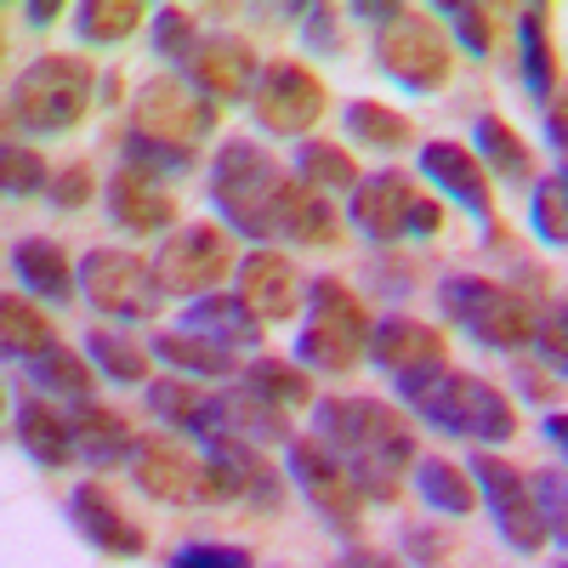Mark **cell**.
Listing matches in <instances>:
<instances>
[{"label":"cell","mask_w":568,"mask_h":568,"mask_svg":"<svg viewBox=\"0 0 568 568\" xmlns=\"http://www.w3.org/2000/svg\"><path fill=\"white\" fill-rule=\"evenodd\" d=\"M0 187H7L12 200H29V194H40V187H52V171H45V154L12 136L7 149H0Z\"/></svg>","instance_id":"cell-43"},{"label":"cell","mask_w":568,"mask_h":568,"mask_svg":"<svg viewBox=\"0 0 568 568\" xmlns=\"http://www.w3.org/2000/svg\"><path fill=\"white\" fill-rule=\"evenodd\" d=\"M546 142L562 154V171H568V85H562L557 98L546 103Z\"/></svg>","instance_id":"cell-52"},{"label":"cell","mask_w":568,"mask_h":568,"mask_svg":"<svg viewBox=\"0 0 568 568\" xmlns=\"http://www.w3.org/2000/svg\"><path fill=\"white\" fill-rule=\"evenodd\" d=\"M29 382L74 404V398H98V382H103V375H98V364H91L85 353H74V347L63 342V347H52L45 358L29 364Z\"/></svg>","instance_id":"cell-39"},{"label":"cell","mask_w":568,"mask_h":568,"mask_svg":"<svg viewBox=\"0 0 568 568\" xmlns=\"http://www.w3.org/2000/svg\"><path fill=\"white\" fill-rule=\"evenodd\" d=\"M211 433H227V438H245V444L267 449V444H291L296 426H291V409H278L256 387L233 382V387L211 393Z\"/></svg>","instance_id":"cell-22"},{"label":"cell","mask_w":568,"mask_h":568,"mask_svg":"<svg viewBox=\"0 0 568 568\" xmlns=\"http://www.w3.org/2000/svg\"><path fill=\"white\" fill-rule=\"evenodd\" d=\"M187 80H194L216 109L222 103H251V91L262 80V58H256V45L245 34L222 29V34H205L194 69H187Z\"/></svg>","instance_id":"cell-21"},{"label":"cell","mask_w":568,"mask_h":568,"mask_svg":"<svg viewBox=\"0 0 568 568\" xmlns=\"http://www.w3.org/2000/svg\"><path fill=\"white\" fill-rule=\"evenodd\" d=\"M45 194H52L58 211H85L91 194H98V171H91L85 160H69V165L52 176V187H45Z\"/></svg>","instance_id":"cell-48"},{"label":"cell","mask_w":568,"mask_h":568,"mask_svg":"<svg viewBox=\"0 0 568 568\" xmlns=\"http://www.w3.org/2000/svg\"><path fill=\"white\" fill-rule=\"evenodd\" d=\"M420 176L438 187V194H449L455 205H466L471 216L484 222L489 245L506 251V227L495 222V187H489V171L484 160L471 154V142H455V136H433L420 142Z\"/></svg>","instance_id":"cell-17"},{"label":"cell","mask_w":568,"mask_h":568,"mask_svg":"<svg viewBox=\"0 0 568 568\" xmlns=\"http://www.w3.org/2000/svg\"><path fill=\"white\" fill-rule=\"evenodd\" d=\"M69 18L85 45H120L149 23V7H136V0H80Z\"/></svg>","instance_id":"cell-40"},{"label":"cell","mask_w":568,"mask_h":568,"mask_svg":"<svg viewBox=\"0 0 568 568\" xmlns=\"http://www.w3.org/2000/svg\"><path fill=\"white\" fill-rule=\"evenodd\" d=\"M165 568H256L251 546H233V540H187L165 557Z\"/></svg>","instance_id":"cell-46"},{"label":"cell","mask_w":568,"mask_h":568,"mask_svg":"<svg viewBox=\"0 0 568 568\" xmlns=\"http://www.w3.org/2000/svg\"><path fill=\"white\" fill-rule=\"evenodd\" d=\"M216 125H222V109L205 91L176 69H160L131 91L125 165H142L154 176H176L200 160L205 136H216Z\"/></svg>","instance_id":"cell-2"},{"label":"cell","mask_w":568,"mask_h":568,"mask_svg":"<svg viewBox=\"0 0 568 568\" xmlns=\"http://www.w3.org/2000/svg\"><path fill=\"white\" fill-rule=\"evenodd\" d=\"M131 484L160 506H233L240 484L205 455V444H182L176 433H142L131 455Z\"/></svg>","instance_id":"cell-7"},{"label":"cell","mask_w":568,"mask_h":568,"mask_svg":"<svg viewBox=\"0 0 568 568\" xmlns=\"http://www.w3.org/2000/svg\"><path fill=\"white\" fill-rule=\"evenodd\" d=\"M409 478H415L420 500L433 506V511L466 517L471 506H478V484H471V471H466V466H455V460H444V455H420Z\"/></svg>","instance_id":"cell-38"},{"label":"cell","mask_w":568,"mask_h":568,"mask_svg":"<svg viewBox=\"0 0 568 568\" xmlns=\"http://www.w3.org/2000/svg\"><path fill=\"white\" fill-rule=\"evenodd\" d=\"M302 18H307V23H302V34H307L313 52H324V58L347 52V29H342V12H336V7H307Z\"/></svg>","instance_id":"cell-49"},{"label":"cell","mask_w":568,"mask_h":568,"mask_svg":"<svg viewBox=\"0 0 568 568\" xmlns=\"http://www.w3.org/2000/svg\"><path fill=\"white\" fill-rule=\"evenodd\" d=\"M12 273L23 284V296H34L45 307H69L80 296V262H69V251L52 233H23L12 245Z\"/></svg>","instance_id":"cell-24"},{"label":"cell","mask_w":568,"mask_h":568,"mask_svg":"<svg viewBox=\"0 0 568 568\" xmlns=\"http://www.w3.org/2000/svg\"><path fill=\"white\" fill-rule=\"evenodd\" d=\"M529 227L540 233L546 245H568V176L551 171L535 182V194H529Z\"/></svg>","instance_id":"cell-42"},{"label":"cell","mask_w":568,"mask_h":568,"mask_svg":"<svg viewBox=\"0 0 568 568\" xmlns=\"http://www.w3.org/2000/svg\"><path fill=\"white\" fill-rule=\"evenodd\" d=\"M200 45H205V34H200V18L187 12V7H160V12H154V52H160L176 74L194 69Z\"/></svg>","instance_id":"cell-41"},{"label":"cell","mask_w":568,"mask_h":568,"mask_svg":"<svg viewBox=\"0 0 568 568\" xmlns=\"http://www.w3.org/2000/svg\"><path fill=\"white\" fill-rule=\"evenodd\" d=\"M313 438L353 471V484L375 506H393L404 495V478H409L415 460H420L415 420L398 404L364 398V393L318 398L313 404Z\"/></svg>","instance_id":"cell-1"},{"label":"cell","mask_w":568,"mask_h":568,"mask_svg":"<svg viewBox=\"0 0 568 568\" xmlns=\"http://www.w3.org/2000/svg\"><path fill=\"white\" fill-rule=\"evenodd\" d=\"M535 495H540L546 535L568 551V466H540L535 471Z\"/></svg>","instance_id":"cell-45"},{"label":"cell","mask_w":568,"mask_h":568,"mask_svg":"<svg viewBox=\"0 0 568 568\" xmlns=\"http://www.w3.org/2000/svg\"><path fill=\"white\" fill-rule=\"evenodd\" d=\"M517 80H524V91L540 109L562 91V58H557L551 7H524L517 12Z\"/></svg>","instance_id":"cell-26"},{"label":"cell","mask_w":568,"mask_h":568,"mask_svg":"<svg viewBox=\"0 0 568 568\" xmlns=\"http://www.w3.org/2000/svg\"><path fill=\"white\" fill-rule=\"evenodd\" d=\"M369 364L382 369L404 398H415L420 387H433L449 369V342H444L438 324L409 318V313H387L369 336Z\"/></svg>","instance_id":"cell-16"},{"label":"cell","mask_w":568,"mask_h":568,"mask_svg":"<svg viewBox=\"0 0 568 568\" xmlns=\"http://www.w3.org/2000/svg\"><path fill=\"white\" fill-rule=\"evenodd\" d=\"M98 91H103V103H120V98H125V80H120V74H114V69H109V74H103V85H98Z\"/></svg>","instance_id":"cell-56"},{"label":"cell","mask_w":568,"mask_h":568,"mask_svg":"<svg viewBox=\"0 0 568 568\" xmlns=\"http://www.w3.org/2000/svg\"><path fill=\"white\" fill-rule=\"evenodd\" d=\"M438 307L455 329L495 353H524L540 329V307L524 284H506L489 273H444L438 278Z\"/></svg>","instance_id":"cell-5"},{"label":"cell","mask_w":568,"mask_h":568,"mask_svg":"<svg viewBox=\"0 0 568 568\" xmlns=\"http://www.w3.org/2000/svg\"><path fill=\"white\" fill-rule=\"evenodd\" d=\"M149 347H154L160 364H171L176 375H194V382H227V375H245L240 353H227V347L194 336V329H182V324H176V329H160V336H149Z\"/></svg>","instance_id":"cell-32"},{"label":"cell","mask_w":568,"mask_h":568,"mask_svg":"<svg viewBox=\"0 0 568 568\" xmlns=\"http://www.w3.org/2000/svg\"><path fill=\"white\" fill-rule=\"evenodd\" d=\"M471 154L484 160V171H495L506 187H517V194H535L540 182V165H535V149L524 142V131H511L500 114H471Z\"/></svg>","instance_id":"cell-28"},{"label":"cell","mask_w":568,"mask_h":568,"mask_svg":"<svg viewBox=\"0 0 568 568\" xmlns=\"http://www.w3.org/2000/svg\"><path fill=\"white\" fill-rule=\"evenodd\" d=\"M69 7H52V0H40V7H23V23L29 29H45V23H52V18H63Z\"/></svg>","instance_id":"cell-55"},{"label":"cell","mask_w":568,"mask_h":568,"mask_svg":"<svg viewBox=\"0 0 568 568\" xmlns=\"http://www.w3.org/2000/svg\"><path fill=\"white\" fill-rule=\"evenodd\" d=\"M240 233L222 227V222H182L171 227L160 251H154V273L165 284V296H182V302H200L211 291H222V284L240 273Z\"/></svg>","instance_id":"cell-11"},{"label":"cell","mask_w":568,"mask_h":568,"mask_svg":"<svg viewBox=\"0 0 568 568\" xmlns=\"http://www.w3.org/2000/svg\"><path fill=\"white\" fill-rule=\"evenodd\" d=\"M546 438H551V444L562 449V460H568V409H551V415H546Z\"/></svg>","instance_id":"cell-54"},{"label":"cell","mask_w":568,"mask_h":568,"mask_svg":"<svg viewBox=\"0 0 568 568\" xmlns=\"http://www.w3.org/2000/svg\"><path fill=\"white\" fill-rule=\"evenodd\" d=\"M535 347H540V364H551L557 375H568V302H546L540 307V329H535Z\"/></svg>","instance_id":"cell-47"},{"label":"cell","mask_w":568,"mask_h":568,"mask_svg":"<svg viewBox=\"0 0 568 568\" xmlns=\"http://www.w3.org/2000/svg\"><path fill=\"white\" fill-rule=\"evenodd\" d=\"M182 329H194V336H205V342H216V347H227V353H245V347L262 342L267 324L245 307L240 291H211V296H200V302L182 307Z\"/></svg>","instance_id":"cell-27"},{"label":"cell","mask_w":568,"mask_h":568,"mask_svg":"<svg viewBox=\"0 0 568 568\" xmlns=\"http://www.w3.org/2000/svg\"><path fill=\"white\" fill-rule=\"evenodd\" d=\"M0 347H7V358H18V364H34L52 347H63V336H58L52 313H45L34 296L7 291L0 296Z\"/></svg>","instance_id":"cell-31"},{"label":"cell","mask_w":568,"mask_h":568,"mask_svg":"<svg viewBox=\"0 0 568 568\" xmlns=\"http://www.w3.org/2000/svg\"><path fill=\"white\" fill-rule=\"evenodd\" d=\"M98 85L103 74L91 69L85 58L74 52H45L34 63L18 69L12 91H7V114L18 131H34V136H58L69 125H80L98 103Z\"/></svg>","instance_id":"cell-6"},{"label":"cell","mask_w":568,"mask_h":568,"mask_svg":"<svg viewBox=\"0 0 568 568\" xmlns=\"http://www.w3.org/2000/svg\"><path fill=\"white\" fill-rule=\"evenodd\" d=\"M103 211L114 216V227H125V233H171V227H182L176 222V194H171V182L165 176H154V171H142V165H114V176L103 182Z\"/></svg>","instance_id":"cell-20"},{"label":"cell","mask_w":568,"mask_h":568,"mask_svg":"<svg viewBox=\"0 0 568 568\" xmlns=\"http://www.w3.org/2000/svg\"><path fill=\"white\" fill-rule=\"evenodd\" d=\"M69 524L85 546H98L103 557H142L149 551V529L114 500V489L103 478H80L69 495Z\"/></svg>","instance_id":"cell-18"},{"label":"cell","mask_w":568,"mask_h":568,"mask_svg":"<svg viewBox=\"0 0 568 568\" xmlns=\"http://www.w3.org/2000/svg\"><path fill=\"white\" fill-rule=\"evenodd\" d=\"M69 433H74V455L91 466V471H109V466H131L136 455V438L131 433V420L103 404V398H74L69 404Z\"/></svg>","instance_id":"cell-23"},{"label":"cell","mask_w":568,"mask_h":568,"mask_svg":"<svg viewBox=\"0 0 568 568\" xmlns=\"http://www.w3.org/2000/svg\"><path fill=\"white\" fill-rule=\"evenodd\" d=\"M233 278H240L233 291L245 296V307H251L262 324H291V318L307 307V278H302V267L284 256V251H273V245L245 251V262H240V273H233Z\"/></svg>","instance_id":"cell-19"},{"label":"cell","mask_w":568,"mask_h":568,"mask_svg":"<svg viewBox=\"0 0 568 568\" xmlns=\"http://www.w3.org/2000/svg\"><path fill=\"white\" fill-rule=\"evenodd\" d=\"M409 409L433 426V433H449V438H466V444H511L524 433V420H517V404L484 382V375L471 369H444L433 387H420L409 398Z\"/></svg>","instance_id":"cell-8"},{"label":"cell","mask_w":568,"mask_h":568,"mask_svg":"<svg viewBox=\"0 0 568 568\" xmlns=\"http://www.w3.org/2000/svg\"><path fill=\"white\" fill-rule=\"evenodd\" d=\"M296 176L313 182L318 194H329V200H336V194H353V187L364 182L353 149H342V142H329V136H307V142H296Z\"/></svg>","instance_id":"cell-36"},{"label":"cell","mask_w":568,"mask_h":568,"mask_svg":"<svg viewBox=\"0 0 568 568\" xmlns=\"http://www.w3.org/2000/svg\"><path fill=\"white\" fill-rule=\"evenodd\" d=\"M347 222L364 233L369 245L393 251L404 240H438V233H444V205L426 194L409 171L382 165V171H369L347 194Z\"/></svg>","instance_id":"cell-9"},{"label":"cell","mask_w":568,"mask_h":568,"mask_svg":"<svg viewBox=\"0 0 568 568\" xmlns=\"http://www.w3.org/2000/svg\"><path fill=\"white\" fill-rule=\"evenodd\" d=\"M284 460H291V484L302 489V500L324 517V529L336 535H358L364 529V489L353 484V471L329 455L313 433H296L284 444Z\"/></svg>","instance_id":"cell-14"},{"label":"cell","mask_w":568,"mask_h":568,"mask_svg":"<svg viewBox=\"0 0 568 568\" xmlns=\"http://www.w3.org/2000/svg\"><path fill=\"white\" fill-rule=\"evenodd\" d=\"M80 302L98 307L114 324H149L165 307V284L149 256L114 251V245H91L80 256Z\"/></svg>","instance_id":"cell-12"},{"label":"cell","mask_w":568,"mask_h":568,"mask_svg":"<svg viewBox=\"0 0 568 568\" xmlns=\"http://www.w3.org/2000/svg\"><path fill=\"white\" fill-rule=\"evenodd\" d=\"M211 460H222V471L233 484H240V500L256 506V511H278L284 506V484L291 478H278V466L267 460L262 444H245V438H227V433H211L200 438Z\"/></svg>","instance_id":"cell-25"},{"label":"cell","mask_w":568,"mask_h":568,"mask_svg":"<svg viewBox=\"0 0 568 568\" xmlns=\"http://www.w3.org/2000/svg\"><path fill=\"white\" fill-rule=\"evenodd\" d=\"M404 551H409L415 562H444V557L455 551V535H444V529H409V535H404Z\"/></svg>","instance_id":"cell-51"},{"label":"cell","mask_w":568,"mask_h":568,"mask_svg":"<svg viewBox=\"0 0 568 568\" xmlns=\"http://www.w3.org/2000/svg\"><path fill=\"white\" fill-rule=\"evenodd\" d=\"M562 176H568V171H562Z\"/></svg>","instance_id":"cell-58"},{"label":"cell","mask_w":568,"mask_h":568,"mask_svg":"<svg viewBox=\"0 0 568 568\" xmlns=\"http://www.w3.org/2000/svg\"><path fill=\"white\" fill-rule=\"evenodd\" d=\"M324 114H329V91L307 63H296V58L262 63V80L251 91V120L267 136H302L307 142Z\"/></svg>","instance_id":"cell-15"},{"label":"cell","mask_w":568,"mask_h":568,"mask_svg":"<svg viewBox=\"0 0 568 568\" xmlns=\"http://www.w3.org/2000/svg\"><path fill=\"white\" fill-rule=\"evenodd\" d=\"M342 125H347L353 142H364V149H375V154H404L409 142H415L409 114H398V109H387V103H375V98L342 103Z\"/></svg>","instance_id":"cell-35"},{"label":"cell","mask_w":568,"mask_h":568,"mask_svg":"<svg viewBox=\"0 0 568 568\" xmlns=\"http://www.w3.org/2000/svg\"><path fill=\"white\" fill-rule=\"evenodd\" d=\"M375 69L404 91H444L455 80V40L438 23V12L398 7L375 29Z\"/></svg>","instance_id":"cell-10"},{"label":"cell","mask_w":568,"mask_h":568,"mask_svg":"<svg viewBox=\"0 0 568 568\" xmlns=\"http://www.w3.org/2000/svg\"><path fill=\"white\" fill-rule=\"evenodd\" d=\"M85 358L98 364V375L114 382V387H149L154 382V347L125 336V329H91V336H85Z\"/></svg>","instance_id":"cell-34"},{"label":"cell","mask_w":568,"mask_h":568,"mask_svg":"<svg viewBox=\"0 0 568 568\" xmlns=\"http://www.w3.org/2000/svg\"><path fill=\"white\" fill-rule=\"evenodd\" d=\"M557 568H568V557H562V562H557Z\"/></svg>","instance_id":"cell-57"},{"label":"cell","mask_w":568,"mask_h":568,"mask_svg":"<svg viewBox=\"0 0 568 568\" xmlns=\"http://www.w3.org/2000/svg\"><path fill=\"white\" fill-rule=\"evenodd\" d=\"M142 404L154 409V420L165 433H194V438H211V393L194 375H154L142 387Z\"/></svg>","instance_id":"cell-30"},{"label":"cell","mask_w":568,"mask_h":568,"mask_svg":"<svg viewBox=\"0 0 568 568\" xmlns=\"http://www.w3.org/2000/svg\"><path fill=\"white\" fill-rule=\"evenodd\" d=\"M205 187H211V205H216L222 227H233L240 240H256V245H278L284 240V211H291L296 171L284 165L267 142L227 136L222 149L211 154Z\"/></svg>","instance_id":"cell-3"},{"label":"cell","mask_w":568,"mask_h":568,"mask_svg":"<svg viewBox=\"0 0 568 568\" xmlns=\"http://www.w3.org/2000/svg\"><path fill=\"white\" fill-rule=\"evenodd\" d=\"M329 568H398V557H387V551H375V546H353V551H342Z\"/></svg>","instance_id":"cell-53"},{"label":"cell","mask_w":568,"mask_h":568,"mask_svg":"<svg viewBox=\"0 0 568 568\" xmlns=\"http://www.w3.org/2000/svg\"><path fill=\"white\" fill-rule=\"evenodd\" d=\"M369 336L375 318L364 307V296L342 273H318L307 278V307H302V329H296V364H307L313 375H347L369 358Z\"/></svg>","instance_id":"cell-4"},{"label":"cell","mask_w":568,"mask_h":568,"mask_svg":"<svg viewBox=\"0 0 568 568\" xmlns=\"http://www.w3.org/2000/svg\"><path fill=\"white\" fill-rule=\"evenodd\" d=\"M12 438L45 471H63L69 460H80L74 455V433H69V409H58L52 398H23L18 415H12Z\"/></svg>","instance_id":"cell-29"},{"label":"cell","mask_w":568,"mask_h":568,"mask_svg":"<svg viewBox=\"0 0 568 568\" xmlns=\"http://www.w3.org/2000/svg\"><path fill=\"white\" fill-rule=\"evenodd\" d=\"M466 471H471V484H478V495H484V506H489V517H495L500 540H506L511 551H524V557H540V551L551 546V535H546V517H540L535 471L524 478V466H511V460L495 455V449H478Z\"/></svg>","instance_id":"cell-13"},{"label":"cell","mask_w":568,"mask_h":568,"mask_svg":"<svg viewBox=\"0 0 568 568\" xmlns=\"http://www.w3.org/2000/svg\"><path fill=\"white\" fill-rule=\"evenodd\" d=\"M511 387L524 393L529 404H557V369L540 358H517L511 364Z\"/></svg>","instance_id":"cell-50"},{"label":"cell","mask_w":568,"mask_h":568,"mask_svg":"<svg viewBox=\"0 0 568 568\" xmlns=\"http://www.w3.org/2000/svg\"><path fill=\"white\" fill-rule=\"evenodd\" d=\"M438 18H449L455 40L466 52H495V34H500V7H478V0H455V7H438Z\"/></svg>","instance_id":"cell-44"},{"label":"cell","mask_w":568,"mask_h":568,"mask_svg":"<svg viewBox=\"0 0 568 568\" xmlns=\"http://www.w3.org/2000/svg\"><path fill=\"white\" fill-rule=\"evenodd\" d=\"M245 387H256L262 398H273L278 409H313L318 404V387H313V369L296 364V358H251L245 375H240Z\"/></svg>","instance_id":"cell-37"},{"label":"cell","mask_w":568,"mask_h":568,"mask_svg":"<svg viewBox=\"0 0 568 568\" xmlns=\"http://www.w3.org/2000/svg\"><path fill=\"white\" fill-rule=\"evenodd\" d=\"M342 205L318 194L313 182L296 176L291 187V211H284V245H302V251H329V245H342Z\"/></svg>","instance_id":"cell-33"}]
</instances>
